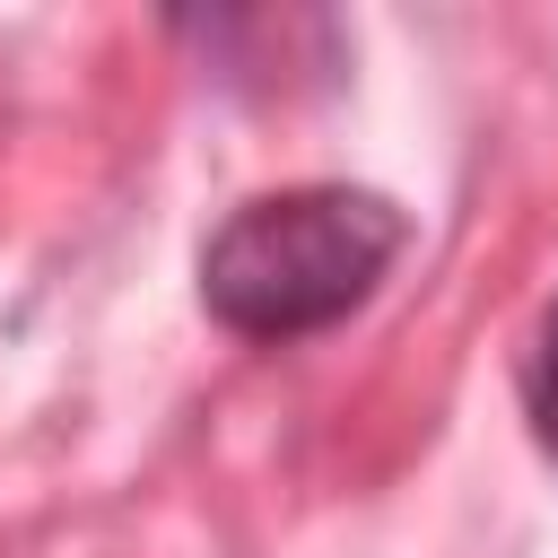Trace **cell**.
Masks as SVG:
<instances>
[{
  "instance_id": "1",
  "label": "cell",
  "mask_w": 558,
  "mask_h": 558,
  "mask_svg": "<svg viewBox=\"0 0 558 558\" xmlns=\"http://www.w3.org/2000/svg\"><path fill=\"white\" fill-rule=\"evenodd\" d=\"M410 218L366 183H288L227 209L201 244V305L253 349L340 331L401 262Z\"/></svg>"
},
{
  "instance_id": "2",
  "label": "cell",
  "mask_w": 558,
  "mask_h": 558,
  "mask_svg": "<svg viewBox=\"0 0 558 558\" xmlns=\"http://www.w3.org/2000/svg\"><path fill=\"white\" fill-rule=\"evenodd\" d=\"M523 418H532V445L558 462V296L541 305L532 349H523Z\"/></svg>"
}]
</instances>
